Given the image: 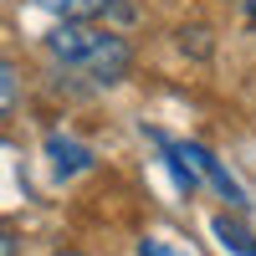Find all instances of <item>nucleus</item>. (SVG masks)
Wrapping results in <instances>:
<instances>
[{"label": "nucleus", "mask_w": 256, "mask_h": 256, "mask_svg": "<svg viewBox=\"0 0 256 256\" xmlns=\"http://www.w3.org/2000/svg\"><path fill=\"white\" fill-rule=\"evenodd\" d=\"M46 52L92 82H123V72L134 67V46L123 36L102 31L98 20H62V26L46 36Z\"/></svg>", "instance_id": "f257e3e1"}, {"label": "nucleus", "mask_w": 256, "mask_h": 256, "mask_svg": "<svg viewBox=\"0 0 256 256\" xmlns=\"http://www.w3.org/2000/svg\"><path fill=\"white\" fill-rule=\"evenodd\" d=\"M174 148H180V154L190 159V169H195V174H205V180L216 184V190H220V195H226L230 205H236V210L246 205V190H241L236 180H230V169H226L216 154H210V148H200V144H174Z\"/></svg>", "instance_id": "f03ea898"}, {"label": "nucleus", "mask_w": 256, "mask_h": 256, "mask_svg": "<svg viewBox=\"0 0 256 256\" xmlns=\"http://www.w3.org/2000/svg\"><path fill=\"white\" fill-rule=\"evenodd\" d=\"M46 159H52L56 180H72V174H88V169H92V148L67 138V134H46Z\"/></svg>", "instance_id": "7ed1b4c3"}, {"label": "nucleus", "mask_w": 256, "mask_h": 256, "mask_svg": "<svg viewBox=\"0 0 256 256\" xmlns=\"http://www.w3.org/2000/svg\"><path fill=\"white\" fill-rule=\"evenodd\" d=\"M41 6L62 20H102V16L123 10V0H41Z\"/></svg>", "instance_id": "20e7f679"}, {"label": "nucleus", "mask_w": 256, "mask_h": 256, "mask_svg": "<svg viewBox=\"0 0 256 256\" xmlns=\"http://www.w3.org/2000/svg\"><path fill=\"white\" fill-rule=\"evenodd\" d=\"M210 230H216V241H220L230 256H256V236H251L236 216H216V220H210Z\"/></svg>", "instance_id": "39448f33"}, {"label": "nucleus", "mask_w": 256, "mask_h": 256, "mask_svg": "<svg viewBox=\"0 0 256 256\" xmlns=\"http://www.w3.org/2000/svg\"><path fill=\"white\" fill-rule=\"evenodd\" d=\"M16 108H20V72L0 56V123H6Z\"/></svg>", "instance_id": "423d86ee"}, {"label": "nucleus", "mask_w": 256, "mask_h": 256, "mask_svg": "<svg viewBox=\"0 0 256 256\" xmlns=\"http://www.w3.org/2000/svg\"><path fill=\"white\" fill-rule=\"evenodd\" d=\"M138 256H190L180 241H169V236H144L138 241Z\"/></svg>", "instance_id": "0eeeda50"}, {"label": "nucleus", "mask_w": 256, "mask_h": 256, "mask_svg": "<svg viewBox=\"0 0 256 256\" xmlns=\"http://www.w3.org/2000/svg\"><path fill=\"white\" fill-rule=\"evenodd\" d=\"M0 256H16V230L0 226Z\"/></svg>", "instance_id": "6e6552de"}, {"label": "nucleus", "mask_w": 256, "mask_h": 256, "mask_svg": "<svg viewBox=\"0 0 256 256\" xmlns=\"http://www.w3.org/2000/svg\"><path fill=\"white\" fill-rule=\"evenodd\" d=\"M52 256H82V251H52Z\"/></svg>", "instance_id": "1a4fd4ad"}, {"label": "nucleus", "mask_w": 256, "mask_h": 256, "mask_svg": "<svg viewBox=\"0 0 256 256\" xmlns=\"http://www.w3.org/2000/svg\"><path fill=\"white\" fill-rule=\"evenodd\" d=\"M251 16H256V0H251Z\"/></svg>", "instance_id": "9d476101"}]
</instances>
